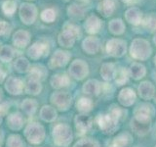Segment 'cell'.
Here are the masks:
<instances>
[{"mask_svg":"<svg viewBox=\"0 0 156 147\" xmlns=\"http://www.w3.org/2000/svg\"><path fill=\"white\" fill-rule=\"evenodd\" d=\"M120 116L121 110L116 108L107 115H100L97 118V122L102 131H105V134H112L117 129Z\"/></svg>","mask_w":156,"mask_h":147,"instance_id":"cell-1","label":"cell"},{"mask_svg":"<svg viewBox=\"0 0 156 147\" xmlns=\"http://www.w3.org/2000/svg\"><path fill=\"white\" fill-rule=\"evenodd\" d=\"M79 34H80L79 27H77L74 24L66 23L65 26H63L62 32L58 34V44L66 48L72 47L77 36H79Z\"/></svg>","mask_w":156,"mask_h":147,"instance_id":"cell-2","label":"cell"},{"mask_svg":"<svg viewBox=\"0 0 156 147\" xmlns=\"http://www.w3.org/2000/svg\"><path fill=\"white\" fill-rule=\"evenodd\" d=\"M130 54L136 60H146L151 54L149 42L143 38L134 39L130 47Z\"/></svg>","mask_w":156,"mask_h":147,"instance_id":"cell-3","label":"cell"},{"mask_svg":"<svg viewBox=\"0 0 156 147\" xmlns=\"http://www.w3.org/2000/svg\"><path fill=\"white\" fill-rule=\"evenodd\" d=\"M53 138L54 142L58 146L68 145L72 140V131L70 127L63 124L57 125L53 130Z\"/></svg>","mask_w":156,"mask_h":147,"instance_id":"cell-4","label":"cell"},{"mask_svg":"<svg viewBox=\"0 0 156 147\" xmlns=\"http://www.w3.org/2000/svg\"><path fill=\"white\" fill-rule=\"evenodd\" d=\"M24 135L27 139L32 144H39L44 140L45 137V130L44 127L37 124V123H32L29 124L24 130Z\"/></svg>","mask_w":156,"mask_h":147,"instance_id":"cell-5","label":"cell"},{"mask_svg":"<svg viewBox=\"0 0 156 147\" xmlns=\"http://www.w3.org/2000/svg\"><path fill=\"white\" fill-rule=\"evenodd\" d=\"M19 15L24 24H32L37 18V8L31 3H23L20 6Z\"/></svg>","mask_w":156,"mask_h":147,"instance_id":"cell-6","label":"cell"},{"mask_svg":"<svg viewBox=\"0 0 156 147\" xmlns=\"http://www.w3.org/2000/svg\"><path fill=\"white\" fill-rule=\"evenodd\" d=\"M51 102L58 109L66 111L71 104V96L69 93L63 91L54 92L51 95Z\"/></svg>","mask_w":156,"mask_h":147,"instance_id":"cell-7","label":"cell"},{"mask_svg":"<svg viewBox=\"0 0 156 147\" xmlns=\"http://www.w3.org/2000/svg\"><path fill=\"white\" fill-rule=\"evenodd\" d=\"M106 52L110 56L122 57L126 53V42L122 39H110L106 43Z\"/></svg>","mask_w":156,"mask_h":147,"instance_id":"cell-8","label":"cell"},{"mask_svg":"<svg viewBox=\"0 0 156 147\" xmlns=\"http://www.w3.org/2000/svg\"><path fill=\"white\" fill-rule=\"evenodd\" d=\"M89 73L87 63L80 59H76L70 64L69 74L76 80H83Z\"/></svg>","mask_w":156,"mask_h":147,"instance_id":"cell-9","label":"cell"},{"mask_svg":"<svg viewBox=\"0 0 156 147\" xmlns=\"http://www.w3.org/2000/svg\"><path fill=\"white\" fill-rule=\"evenodd\" d=\"M70 59V54L67 51L63 50H57L53 54V56L50 60V67L51 68H61L65 67L68 63Z\"/></svg>","mask_w":156,"mask_h":147,"instance_id":"cell-10","label":"cell"},{"mask_svg":"<svg viewBox=\"0 0 156 147\" xmlns=\"http://www.w3.org/2000/svg\"><path fill=\"white\" fill-rule=\"evenodd\" d=\"M48 51H49L48 44L35 42L27 49V55L29 58L33 59V60H37V59L48 54Z\"/></svg>","mask_w":156,"mask_h":147,"instance_id":"cell-11","label":"cell"},{"mask_svg":"<svg viewBox=\"0 0 156 147\" xmlns=\"http://www.w3.org/2000/svg\"><path fill=\"white\" fill-rule=\"evenodd\" d=\"M75 126L77 130V134L79 135L85 134L91 129L92 119L86 115H77L75 117Z\"/></svg>","mask_w":156,"mask_h":147,"instance_id":"cell-12","label":"cell"},{"mask_svg":"<svg viewBox=\"0 0 156 147\" xmlns=\"http://www.w3.org/2000/svg\"><path fill=\"white\" fill-rule=\"evenodd\" d=\"M5 88L6 90L12 95H19L23 92V83L20 78L16 77H10L5 83Z\"/></svg>","mask_w":156,"mask_h":147,"instance_id":"cell-13","label":"cell"},{"mask_svg":"<svg viewBox=\"0 0 156 147\" xmlns=\"http://www.w3.org/2000/svg\"><path fill=\"white\" fill-rule=\"evenodd\" d=\"M30 41V34L28 32L23 31V29H19L13 36V43L16 47L19 48H24L28 45Z\"/></svg>","mask_w":156,"mask_h":147,"instance_id":"cell-14","label":"cell"},{"mask_svg":"<svg viewBox=\"0 0 156 147\" xmlns=\"http://www.w3.org/2000/svg\"><path fill=\"white\" fill-rule=\"evenodd\" d=\"M101 28V21L99 17L95 15H91L87 18L86 22L84 23V28L85 31L90 34H96L100 32Z\"/></svg>","mask_w":156,"mask_h":147,"instance_id":"cell-15","label":"cell"},{"mask_svg":"<svg viewBox=\"0 0 156 147\" xmlns=\"http://www.w3.org/2000/svg\"><path fill=\"white\" fill-rule=\"evenodd\" d=\"M152 107L150 105H141L135 111V119L140 122L150 123V118L152 116Z\"/></svg>","mask_w":156,"mask_h":147,"instance_id":"cell-16","label":"cell"},{"mask_svg":"<svg viewBox=\"0 0 156 147\" xmlns=\"http://www.w3.org/2000/svg\"><path fill=\"white\" fill-rule=\"evenodd\" d=\"M100 40L97 37L89 36L86 37L82 42V48L88 54H96L100 49Z\"/></svg>","mask_w":156,"mask_h":147,"instance_id":"cell-17","label":"cell"},{"mask_svg":"<svg viewBox=\"0 0 156 147\" xmlns=\"http://www.w3.org/2000/svg\"><path fill=\"white\" fill-rule=\"evenodd\" d=\"M125 19H126V21L129 22L130 24H134V26H138V24H140L141 23L143 14H141L140 9L136 8V7H132L126 11Z\"/></svg>","mask_w":156,"mask_h":147,"instance_id":"cell-18","label":"cell"},{"mask_svg":"<svg viewBox=\"0 0 156 147\" xmlns=\"http://www.w3.org/2000/svg\"><path fill=\"white\" fill-rule=\"evenodd\" d=\"M118 100L122 105L131 106L136 100V94L131 88H124L122 89L118 95Z\"/></svg>","mask_w":156,"mask_h":147,"instance_id":"cell-19","label":"cell"},{"mask_svg":"<svg viewBox=\"0 0 156 147\" xmlns=\"http://www.w3.org/2000/svg\"><path fill=\"white\" fill-rule=\"evenodd\" d=\"M115 10V0H101V2L98 6L99 11L105 18H107L112 15Z\"/></svg>","mask_w":156,"mask_h":147,"instance_id":"cell-20","label":"cell"},{"mask_svg":"<svg viewBox=\"0 0 156 147\" xmlns=\"http://www.w3.org/2000/svg\"><path fill=\"white\" fill-rule=\"evenodd\" d=\"M155 92L154 85L149 81H144L141 82L139 86V93L141 98L145 100H149L153 97Z\"/></svg>","mask_w":156,"mask_h":147,"instance_id":"cell-21","label":"cell"},{"mask_svg":"<svg viewBox=\"0 0 156 147\" xmlns=\"http://www.w3.org/2000/svg\"><path fill=\"white\" fill-rule=\"evenodd\" d=\"M67 15L68 17L74 20H81L85 16V9L79 4H70L67 7Z\"/></svg>","mask_w":156,"mask_h":147,"instance_id":"cell-22","label":"cell"},{"mask_svg":"<svg viewBox=\"0 0 156 147\" xmlns=\"http://www.w3.org/2000/svg\"><path fill=\"white\" fill-rule=\"evenodd\" d=\"M7 124L10 129L14 130H19L20 129H22V126L23 125V118L22 114H20L18 112L13 113V114H11L8 117Z\"/></svg>","mask_w":156,"mask_h":147,"instance_id":"cell-23","label":"cell"},{"mask_svg":"<svg viewBox=\"0 0 156 147\" xmlns=\"http://www.w3.org/2000/svg\"><path fill=\"white\" fill-rule=\"evenodd\" d=\"M131 126L133 130L139 135H144L146 134L150 130V123H144V122H140L136 120L135 118L131 122Z\"/></svg>","mask_w":156,"mask_h":147,"instance_id":"cell-24","label":"cell"},{"mask_svg":"<svg viewBox=\"0 0 156 147\" xmlns=\"http://www.w3.org/2000/svg\"><path fill=\"white\" fill-rule=\"evenodd\" d=\"M101 90L100 82L96 80H89L83 85V92L87 95H98Z\"/></svg>","mask_w":156,"mask_h":147,"instance_id":"cell-25","label":"cell"},{"mask_svg":"<svg viewBox=\"0 0 156 147\" xmlns=\"http://www.w3.org/2000/svg\"><path fill=\"white\" fill-rule=\"evenodd\" d=\"M69 77L65 74H58V75L53 76L51 78V85L54 88H62L69 85Z\"/></svg>","mask_w":156,"mask_h":147,"instance_id":"cell-26","label":"cell"},{"mask_svg":"<svg viewBox=\"0 0 156 147\" xmlns=\"http://www.w3.org/2000/svg\"><path fill=\"white\" fill-rule=\"evenodd\" d=\"M115 67L112 63H105L101 68V75L105 81H110L115 76Z\"/></svg>","mask_w":156,"mask_h":147,"instance_id":"cell-27","label":"cell"},{"mask_svg":"<svg viewBox=\"0 0 156 147\" xmlns=\"http://www.w3.org/2000/svg\"><path fill=\"white\" fill-rule=\"evenodd\" d=\"M108 28L109 32L113 34H116V36H119V34H122L125 31V24L123 23V21L120 19H114L112 21L109 22L108 24Z\"/></svg>","mask_w":156,"mask_h":147,"instance_id":"cell-28","label":"cell"},{"mask_svg":"<svg viewBox=\"0 0 156 147\" xmlns=\"http://www.w3.org/2000/svg\"><path fill=\"white\" fill-rule=\"evenodd\" d=\"M145 68L144 65L139 63H134L131 65L130 68V75L131 77L135 78V80H140L141 77H144L145 76Z\"/></svg>","mask_w":156,"mask_h":147,"instance_id":"cell-29","label":"cell"},{"mask_svg":"<svg viewBox=\"0 0 156 147\" xmlns=\"http://www.w3.org/2000/svg\"><path fill=\"white\" fill-rule=\"evenodd\" d=\"M40 117L45 122H53L57 118V112L51 106H43L40 111Z\"/></svg>","mask_w":156,"mask_h":147,"instance_id":"cell-30","label":"cell"},{"mask_svg":"<svg viewBox=\"0 0 156 147\" xmlns=\"http://www.w3.org/2000/svg\"><path fill=\"white\" fill-rule=\"evenodd\" d=\"M14 68L18 73L23 74V73H27L29 71V69H30V64H29V61L27 58L20 57L15 61Z\"/></svg>","mask_w":156,"mask_h":147,"instance_id":"cell-31","label":"cell"},{"mask_svg":"<svg viewBox=\"0 0 156 147\" xmlns=\"http://www.w3.org/2000/svg\"><path fill=\"white\" fill-rule=\"evenodd\" d=\"M41 88L42 86H41L40 81L37 80H33V78H29L26 85L27 92L32 95H37L38 93H40Z\"/></svg>","mask_w":156,"mask_h":147,"instance_id":"cell-32","label":"cell"},{"mask_svg":"<svg viewBox=\"0 0 156 147\" xmlns=\"http://www.w3.org/2000/svg\"><path fill=\"white\" fill-rule=\"evenodd\" d=\"M131 141V136L128 134H122L115 137L109 147H127Z\"/></svg>","mask_w":156,"mask_h":147,"instance_id":"cell-33","label":"cell"},{"mask_svg":"<svg viewBox=\"0 0 156 147\" xmlns=\"http://www.w3.org/2000/svg\"><path fill=\"white\" fill-rule=\"evenodd\" d=\"M30 74H29V78H33V80H37L40 81L42 78L46 75V70L45 68L42 66H33L32 68L29 69Z\"/></svg>","mask_w":156,"mask_h":147,"instance_id":"cell-34","label":"cell"},{"mask_svg":"<svg viewBox=\"0 0 156 147\" xmlns=\"http://www.w3.org/2000/svg\"><path fill=\"white\" fill-rule=\"evenodd\" d=\"M36 108H37V102L33 99H26L22 103V109L26 114L29 116H31L35 113Z\"/></svg>","mask_w":156,"mask_h":147,"instance_id":"cell-35","label":"cell"},{"mask_svg":"<svg viewBox=\"0 0 156 147\" xmlns=\"http://www.w3.org/2000/svg\"><path fill=\"white\" fill-rule=\"evenodd\" d=\"M14 49L11 46L4 45L0 48V60L2 62H10L14 58Z\"/></svg>","mask_w":156,"mask_h":147,"instance_id":"cell-36","label":"cell"},{"mask_svg":"<svg viewBox=\"0 0 156 147\" xmlns=\"http://www.w3.org/2000/svg\"><path fill=\"white\" fill-rule=\"evenodd\" d=\"M76 107L81 113H87V112L91 111L92 107H93V102L91 99H89V98L83 97L77 101Z\"/></svg>","mask_w":156,"mask_h":147,"instance_id":"cell-37","label":"cell"},{"mask_svg":"<svg viewBox=\"0 0 156 147\" xmlns=\"http://www.w3.org/2000/svg\"><path fill=\"white\" fill-rule=\"evenodd\" d=\"M115 81L118 85H122L128 81V77H129V72L124 68H121L120 70L115 72Z\"/></svg>","mask_w":156,"mask_h":147,"instance_id":"cell-38","label":"cell"},{"mask_svg":"<svg viewBox=\"0 0 156 147\" xmlns=\"http://www.w3.org/2000/svg\"><path fill=\"white\" fill-rule=\"evenodd\" d=\"M56 17H57V14L55 12V10L51 9V8L45 9L41 13V15H40L41 20H42L43 22H45V23H53V22H55Z\"/></svg>","mask_w":156,"mask_h":147,"instance_id":"cell-39","label":"cell"},{"mask_svg":"<svg viewBox=\"0 0 156 147\" xmlns=\"http://www.w3.org/2000/svg\"><path fill=\"white\" fill-rule=\"evenodd\" d=\"M17 10V4L13 0H7L2 4V11L7 16H13V14Z\"/></svg>","mask_w":156,"mask_h":147,"instance_id":"cell-40","label":"cell"},{"mask_svg":"<svg viewBox=\"0 0 156 147\" xmlns=\"http://www.w3.org/2000/svg\"><path fill=\"white\" fill-rule=\"evenodd\" d=\"M144 27L149 29L150 32L156 31V15L154 13L149 14L147 17L144 19Z\"/></svg>","mask_w":156,"mask_h":147,"instance_id":"cell-41","label":"cell"},{"mask_svg":"<svg viewBox=\"0 0 156 147\" xmlns=\"http://www.w3.org/2000/svg\"><path fill=\"white\" fill-rule=\"evenodd\" d=\"M7 147H23L22 137L18 134H12L7 139Z\"/></svg>","mask_w":156,"mask_h":147,"instance_id":"cell-42","label":"cell"},{"mask_svg":"<svg viewBox=\"0 0 156 147\" xmlns=\"http://www.w3.org/2000/svg\"><path fill=\"white\" fill-rule=\"evenodd\" d=\"M74 147H100L98 142L92 139H82L78 141Z\"/></svg>","mask_w":156,"mask_h":147,"instance_id":"cell-43","label":"cell"},{"mask_svg":"<svg viewBox=\"0 0 156 147\" xmlns=\"http://www.w3.org/2000/svg\"><path fill=\"white\" fill-rule=\"evenodd\" d=\"M10 29H11L10 24L4 20H0V36H6L10 32Z\"/></svg>","mask_w":156,"mask_h":147,"instance_id":"cell-44","label":"cell"},{"mask_svg":"<svg viewBox=\"0 0 156 147\" xmlns=\"http://www.w3.org/2000/svg\"><path fill=\"white\" fill-rule=\"evenodd\" d=\"M5 77H6V74H5V72L1 69V67H0V82H2L4 81Z\"/></svg>","mask_w":156,"mask_h":147,"instance_id":"cell-45","label":"cell"},{"mask_svg":"<svg viewBox=\"0 0 156 147\" xmlns=\"http://www.w3.org/2000/svg\"><path fill=\"white\" fill-rule=\"evenodd\" d=\"M124 3L126 4H132V3H134L135 2V0H122Z\"/></svg>","mask_w":156,"mask_h":147,"instance_id":"cell-46","label":"cell"},{"mask_svg":"<svg viewBox=\"0 0 156 147\" xmlns=\"http://www.w3.org/2000/svg\"><path fill=\"white\" fill-rule=\"evenodd\" d=\"M153 41H154V43L156 44V34L154 36V37H153Z\"/></svg>","mask_w":156,"mask_h":147,"instance_id":"cell-47","label":"cell"},{"mask_svg":"<svg viewBox=\"0 0 156 147\" xmlns=\"http://www.w3.org/2000/svg\"><path fill=\"white\" fill-rule=\"evenodd\" d=\"M1 97H2V91L0 89V99H1Z\"/></svg>","mask_w":156,"mask_h":147,"instance_id":"cell-48","label":"cell"},{"mask_svg":"<svg viewBox=\"0 0 156 147\" xmlns=\"http://www.w3.org/2000/svg\"><path fill=\"white\" fill-rule=\"evenodd\" d=\"M1 116H2V115L0 114V124H1V122H2V118H1Z\"/></svg>","mask_w":156,"mask_h":147,"instance_id":"cell-49","label":"cell"},{"mask_svg":"<svg viewBox=\"0 0 156 147\" xmlns=\"http://www.w3.org/2000/svg\"><path fill=\"white\" fill-rule=\"evenodd\" d=\"M154 63H155V66H156V56H155V58H154Z\"/></svg>","mask_w":156,"mask_h":147,"instance_id":"cell-50","label":"cell"},{"mask_svg":"<svg viewBox=\"0 0 156 147\" xmlns=\"http://www.w3.org/2000/svg\"><path fill=\"white\" fill-rule=\"evenodd\" d=\"M155 147H156V145H155Z\"/></svg>","mask_w":156,"mask_h":147,"instance_id":"cell-51","label":"cell"}]
</instances>
